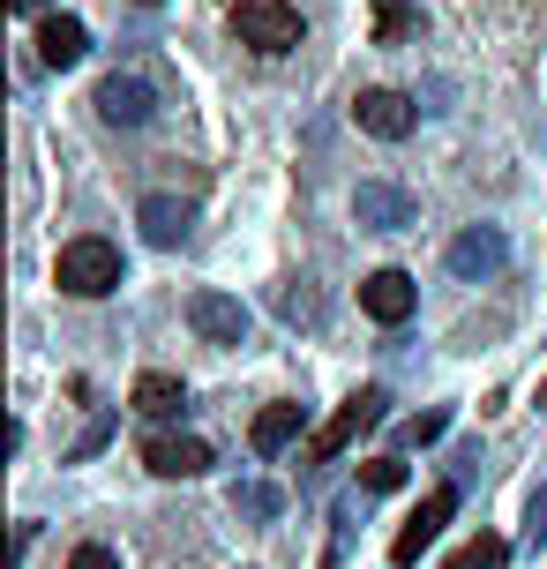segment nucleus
<instances>
[{
	"instance_id": "f257e3e1",
	"label": "nucleus",
	"mask_w": 547,
	"mask_h": 569,
	"mask_svg": "<svg viewBox=\"0 0 547 569\" xmlns=\"http://www.w3.org/2000/svg\"><path fill=\"white\" fill-rule=\"evenodd\" d=\"M53 284L68 292V300H106L120 284V248L113 240H98V232H83V240H68L53 256Z\"/></svg>"
},
{
	"instance_id": "f03ea898",
	"label": "nucleus",
	"mask_w": 547,
	"mask_h": 569,
	"mask_svg": "<svg viewBox=\"0 0 547 569\" xmlns=\"http://www.w3.org/2000/svg\"><path fill=\"white\" fill-rule=\"evenodd\" d=\"M382 405H390L382 390H352V398L338 405V412H330V420H322L308 442H300V457H308V465H338V457H346L352 442H360V435L382 420Z\"/></svg>"
},
{
	"instance_id": "7ed1b4c3",
	"label": "nucleus",
	"mask_w": 547,
	"mask_h": 569,
	"mask_svg": "<svg viewBox=\"0 0 547 569\" xmlns=\"http://www.w3.org/2000/svg\"><path fill=\"white\" fill-rule=\"evenodd\" d=\"M232 38L256 46V53H292L300 46V16H292L286 0H240L232 8Z\"/></svg>"
},
{
	"instance_id": "20e7f679",
	"label": "nucleus",
	"mask_w": 547,
	"mask_h": 569,
	"mask_svg": "<svg viewBox=\"0 0 547 569\" xmlns=\"http://www.w3.org/2000/svg\"><path fill=\"white\" fill-rule=\"evenodd\" d=\"M450 517H458V480L428 487V502H420V510L405 517V532H398V540H390V562H398V569H412V562H420V555H428V547H435V532H442Z\"/></svg>"
},
{
	"instance_id": "39448f33",
	"label": "nucleus",
	"mask_w": 547,
	"mask_h": 569,
	"mask_svg": "<svg viewBox=\"0 0 547 569\" xmlns=\"http://www.w3.org/2000/svg\"><path fill=\"white\" fill-rule=\"evenodd\" d=\"M188 330L202 345H248V308L232 292H188Z\"/></svg>"
},
{
	"instance_id": "423d86ee",
	"label": "nucleus",
	"mask_w": 547,
	"mask_h": 569,
	"mask_svg": "<svg viewBox=\"0 0 547 569\" xmlns=\"http://www.w3.org/2000/svg\"><path fill=\"white\" fill-rule=\"evenodd\" d=\"M352 120H360V128H368L375 142H405L412 128H420V106H412L405 90H360Z\"/></svg>"
},
{
	"instance_id": "0eeeda50",
	"label": "nucleus",
	"mask_w": 547,
	"mask_h": 569,
	"mask_svg": "<svg viewBox=\"0 0 547 569\" xmlns=\"http://www.w3.org/2000/svg\"><path fill=\"white\" fill-rule=\"evenodd\" d=\"M150 113H158V90H150L143 76H106V83H98V120H113V128H143Z\"/></svg>"
},
{
	"instance_id": "6e6552de",
	"label": "nucleus",
	"mask_w": 547,
	"mask_h": 569,
	"mask_svg": "<svg viewBox=\"0 0 547 569\" xmlns=\"http://www.w3.org/2000/svg\"><path fill=\"white\" fill-rule=\"evenodd\" d=\"M503 262H510V240H503L495 226H473V232H458V240H450V270H458L465 284L495 278Z\"/></svg>"
},
{
	"instance_id": "1a4fd4ad",
	"label": "nucleus",
	"mask_w": 547,
	"mask_h": 569,
	"mask_svg": "<svg viewBox=\"0 0 547 569\" xmlns=\"http://www.w3.org/2000/svg\"><path fill=\"white\" fill-rule=\"evenodd\" d=\"M143 465L158 480H196V472H210V442H196V435H150Z\"/></svg>"
},
{
	"instance_id": "9d476101",
	"label": "nucleus",
	"mask_w": 547,
	"mask_h": 569,
	"mask_svg": "<svg viewBox=\"0 0 547 569\" xmlns=\"http://www.w3.org/2000/svg\"><path fill=\"white\" fill-rule=\"evenodd\" d=\"M360 308H368L375 322H382V330H398L405 315L420 308V284L405 278V270H375V278L360 284Z\"/></svg>"
},
{
	"instance_id": "9b49d317",
	"label": "nucleus",
	"mask_w": 547,
	"mask_h": 569,
	"mask_svg": "<svg viewBox=\"0 0 547 569\" xmlns=\"http://www.w3.org/2000/svg\"><path fill=\"white\" fill-rule=\"evenodd\" d=\"M300 435H308V405H262L256 427H248V450H256V457H278V450H292Z\"/></svg>"
},
{
	"instance_id": "f8f14e48",
	"label": "nucleus",
	"mask_w": 547,
	"mask_h": 569,
	"mask_svg": "<svg viewBox=\"0 0 547 569\" xmlns=\"http://www.w3.org/2000/svg\"><path fill=\"white\" fill-rule=\"evenodd\" d=\"M136 226H143L150 248H180V240H188V226H196V210H188V202H173V196H143Z\"/></svg>"
},
{
	"instance_id": "ddd939ff",
	"label": "nucleus",
	"mask_w": 547,
	"mask_h": 569,
	"mask_svg": "<svg viewBox=\"0 0 547 569\" xmlns=\"http://www.w3.org/2000/svg\"><path fill=\"white\" fill-rule=\"evenodd\" d=\"M83 53H90L83 16H46V23H38V60H46V68H76Z\"/></svg>"
},
{
	"instance_id": "4468645a",
	"label": "nucleus",
	"mask_w": 547,
	"mask_h": 569,
	"mask_svg": "<svg viewBox=\"0 0 547 569\" xmlns=\"http://www.w3.org/2000/svg\"><path fill=\"white\" fill-rule=\"evenodd\" d=\"M352 210H360V226H375V232H398V226H412V196L382 188V180H360Z\"/></svg>"
},
{
	"instance_id": "2eb2a0df",
	"label": "nucleus",
	"mask_w": 547,
	"mask_h": 569,
	"mask_svg": "<svg viewBox=\"0 0 547 569\" xmlns=\"http://www.w3.org/2000/svg\"><path fill=\"white\" fill-rule=\"evenodd\" d=\"M128 405H136L143 420H173L180 405H188V390H180V375H136V390H128Z\"/></svg>"
},
{
	"instance_id": "dca6fc26",
	"label": "nucleus",
	"mask_w": 547,
	"mask_h": 569,
	"mask_svg": "<svg viewBox=\"0 0 547 569\" xmlns=\"http://www.w3.org/2000/svg\"><path fill=\"white\" fill-rule=\"evenodd\" d=\"M420 23V0H375V46H398Z\"/></svg>"
},
{
	"instance_id": "f3484780",
	"label": "nucleus",
	"mask_w": 547,
	"mask_h": 569,
	"mask_svg": "<svg viewBox=\"0 0 547 569\" xmlns=\"http://www.w3.org/2000/svg\"><path fill=\"white\" fill-rule=\"evenodd\" d=\"M503 555H510V547L495 540V532H480V540H465L458 555H450V569H503Z\"/></svg>"
},
{
	"instance_id": "a211bd4d",
	"label": "nucleus",
	"mask_w": 547,
	"mask_h": 569,
	"mask_svg": "<svg viewBox=\"0 0 547 569\" xmlns=\"http://www.w3.org/2000/svg\"><path fill=\"white\" fill-rule=\"evenodd\" d=\"M360 487H368V495H398L405 465H398V457H368V465H360Z\"/></svg>"
},
{
	"instance_id": "6ab92c4d",
	"label": "nucleus",
	"mask_w": 547,
	"mask_h": 569,
	"mask_svg": "<svg viewBox=\"0 0 547 569\" xmlns=\"http://www.w3.org/2000/svg\"><path fill=\"white\" fill-rule=\"evenodd\" d=\"M442 427H450V412H442V405H435V412H412V420L398 427V442H405V450H420V442H435V435H442Z\"/></svg>"
},
{
	"instance_id": "aec40b11",
	"label": "nucleus",
	"mask_w": 547,
	"mask_h": 569,
	"mask_svg": "<svg viewBox=\"0 0 547 569\" xmlns=\"http://www.w3.org/2000/svg\"><path fill=\"white\" fill-rule=\"evenodd\" d=\"M232 510H248V517H278V487H232Z\"/></svg>"
},
{
	"instance_id": "412c9836",
	"label": "nucleus",
	"mask_w": 547,
	"mask_h": 569,
	"mask_svg": "<svg viewBox=\"0 0 547 569\" xmlns=\"http://www.w3.org/2000/svg\"><path fill=\"white\" fill-rule=\"evenodd\" d=\"M278 315H286V322H316V300H308V292H278Z\"/></svg>"
},
{
	"instance_id": "4be33fe9",
	"label": "nucleus",
	"mask_w": 547,
	"mask_h": 569,
	"mask_svg": "<svg viewBox=\"0 0 547 569\" xmlns=\"http://www.w3.org/2000/svg\"><path fill=\"white\" fill-rule=\"evenodd\" d=\"M68 569H120V562H113V547H76Z\"/></svg>"
},
{
	"instance_id": "5701e85b",
	"label": "nucleus",
	"mask_w": 547,
	"mask_h": 569,
	"mask_svg": "<svg viewBox=\"0 0 547 569\" xmlns=\"http://www.w3.org/2000/svg\"><path fill=\"white\" fill-rule=\"evenodd\" d=\"M106 435H113V420H90V427H83V442H76V457H90V450H106Z\"/></svg>"
},
{
	"instance_id": "b1692460",
	"label": "nucleus",
	"mask_w": 547,
	"mask_h": 569,
	"mask_svg": "<svg viewBox=\"0 0 547 569\" xmlns=\"http://www.w3.org/2000/svg\"><path fill=\"white\" fill-rule=\"evenodd\" d=\"M540 540H547V487L533 495V547H540Z\"/></svg>"
},
{
	"instance_id": "393cba45",
	"label": "nucleus",
	"mask_w": 547,
	"mask_h": 569,
	"mask_svg": "<svg viewBox=\"0 0 547 569\" xmlns=\"http://www.w3.org/2000/svg\"><path fill=\"white\" fill-rule=\"evenodd\" d=\"M16 8H23V16H38V8H46V0H16Z\"/></svg>"
},
{
	"instance_id": "a878e982",
	"label": "nucleus",
	"mask_w": 547,
	"mask_h": 569,
	"mask_svg": "<svg viewBox=\"0 0 547 569\" xmlns=\"http://www.w3.org/2000/svg\"><path fill=\"white\" fill-rule=\"evenodd\" d=\"M136 8H158V0H136Z\"/></svg>"
},
{
	"instance_id": "bb28decb",
	"label": "nucleus",
	"mask_w": 547,
	"mask_h": 569,
	"mask_svg": "<svg viewBox=\"0 0 547 569\" xmlns=\"http://www.w3.org/2000/svg\"><path fill=\"white\" fill-rule=\"evenodd\" d=\"M540 405H547V382H540Z\"/></svg>"
}]
</instances>
